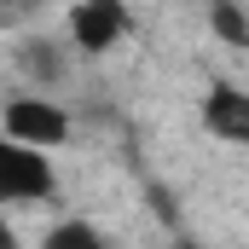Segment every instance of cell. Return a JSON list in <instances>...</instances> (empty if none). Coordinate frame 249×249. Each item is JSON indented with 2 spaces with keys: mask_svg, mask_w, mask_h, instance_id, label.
<instances>
[{
  "mask_svg": "<svg viewBox=\"0 0 249 249\" xmlns=\"http://www.w3.org/2000/svg\"><path fill=\"white\" fill-rule=\"evenodd\" d=\"M23 58H29V70H35V75H58V58L47 53V41H29V53H23Z\"/></svg>",
  "mask_w": 249,
  "mask_h": 249,
  "instance_id": "obj_7",
  "label": "cell"
},
{
  "mask_svg": "<svg viewBox=\"0 0 249 249\" xmlns=\"http://www.w3.org/2000/svg\"><path fill=\"white\" fill-rule=\"evenodd\" d=\"M0 133H12V139H23L35 151H53V145L70 139V116L58 105H47V99H12L6 116H0Z\"/></svg>",
  "mask_w": 249,
  "mask_h": 249,
  "instance_id": "obj_2",
  "label": "cell"
},
{
  "mask_svg": "<svg viewBox=\"0 0 249 249\" xmlns=\"http://www.w3.org/2000/svg\"><path fill=\"white\" fill-rule=\"evenodd\" d=\"M127 35V6L122 0H75L70 6V41L81 53H110Z\"/></svg>",
  "mask_w": 249,
  "mask_h": 249,
  "instance_id": "obj_3",
  "label": "cell"
},
{
  "mask_svg": "<svg viewBox=\"0 0 249 249\" xmlns=\"http://www.w3.org/2000/svg\"><path fill=\"white\" fill-rule=\"evenodd\" d=\"M47 249H110L87 220H64V226H53L47 232Z\"/></svg>",
  "mask_w": 249,
  "mask_h": 249,
  "instance_id": "obj_6",
  "label": "cell"
},
{
  "mask_svg": "<svg viewBox=\"0 0 249 249\" xmlns=\"http://www.w3.org/2000/svg\"><path fill=\"white\" fill-rule=\"evenodd\" d=\"M209 29H214L226 47H249V12H244V0H209Z\"/></svg>",
  "mask_w": 249,
  "mask_h": 249,
  "instance_id": "obj_5",
  "label": "cell"
},
{
  "mask_svg": "<svg viewBox=\"0 0 249 249\" xmlns=\"http://www.w3.org/2000/svg\"><path fill=\"white\" fill-rule=\"evenodd\" d=\"M203 122L214 127L220 139H232V145H249V93L214 87V93L203 99Z\"/></svg>",
  "mask_w": 249,
  "mask_h": 249,
  "instance_id": "obj_4",
  "label": "cell"
},
{
  "mask_svg": "<svg viewBox=\"0 0 249 249\" xmlns=\"http://www.w3.org/2000/svg\"><path fill=\"white\" fill-rule=\"evenodd\" d=\"M53 197V162L47 151L0 133V203H41Z\"/></svg>",
  "mask_w": 249,
  "mask_h": 249,
  "instance_id": "obj_1",
  "label": "cell"
},
{
  "mask_svg": "<svg viewBox=\"0 0 249 249\" xmlns=\"http://www.w3.org/2000/svg\"><path fill=\"white\" fill-rule=\"evenodd\" d=\"M0 249H18V238H12V226H6V214H0Z\"/></svg>",
  "mask_w": 249,
  "mask_h": 249,
  "instance_id": "obj_8",
  "label": "cell"
}]
</instances>
